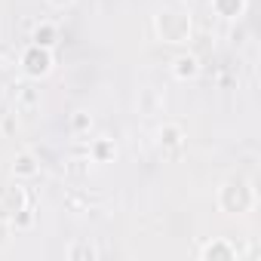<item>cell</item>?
<instances>
[{"instance_id": "2", "label": "cell", "mask_w": 261, "mask_h": 261, "mask_svg": "<svg viewBox=\"0 0 261 261\" xmlns=\"http://www.w3.org/2000/svg\"><path fill=\"white\" fill-rule=\"evenodd\" d=\"M175 65H178V68H175L178 77H194V74H197V59H178Z\"/></svg>"}, {"instance_id": "5", "label": "cell", "mask_w": 261, "mask_h": 261, "mask_svg": "<svg viewBox=\"0 0 261 261\" xmlns=\"http://www.w3.org/2000/svg\"><path fill=\"white\" fill-rule=\"evenodd\" d=\"M166 142H169V145L178 142V129H169V133H166Z\"/></svg>"}, {"instance_id": "3", "label": "cell", "mask_w": 261, "mask_h": 261, "mask_svg": "<svg viewBox=\"0 0 261 261\" xmlns=\"http://www.w3.org/2000/svg\"><path fill=\"white\" fill-rule=\"evenodd\" d=\"M34 40H37V43H43V46H53V43H56V40H53V28H46V25H43V28H37Z\"/></svg>"}, {"instance_id": "4", "label": "cell", "mask_w": 261, "mask_h": 261, "mask_svg": "<svg viewBox=\"0 0 261 261\" xmlns=\"http://www.w3.org/2000/svg\"><path fill=\"white\" fill-rule=\"evenodd\" d=\"M19 172H34V166H31V157H19Z\"/></svg>"}, {"instance_id": "6", "label": "cell", "mask_w": 261, "mask_h": 261, "mask_svg": "<svg viewBox=\"0 0 261 261\" xmlns=\"http://www.w3.org/2000/svg\"><path fill=\"white\" fill-rule=\"evenodd\" d=\"M53 4H56V7H62V4H68V0H53Z\"/></svg>"}, {"instance_id": "1", "label": "cell", "mask_w": 261, "mask_h": 261, "mask_svg": "<svg viewBox=\"0 0 261 261\" xmlns=\"http://www.w3.org/2000/svg\"><path fill=\"white\" fill-rule=\"evenodd\" d=\"M49 56L46 53H40V49H31L28 56H25V71L28 74H34V77H40V74H46L49 71Z\"/></svg>"}]
</instances>
